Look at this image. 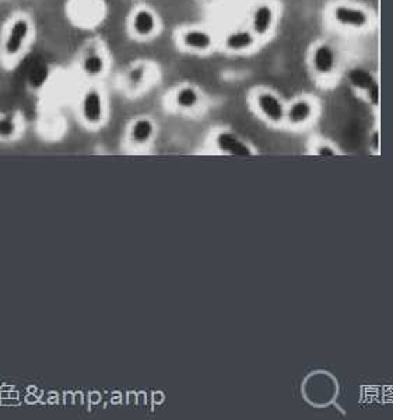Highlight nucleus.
Returning a JSON list of instances; mask_svg holds the SVG:
<instances>
[{
  "label": "nucleus",
  "instance_id": "obj_1",
  "mask_svg": "<svg viewBox=\"0 0 393 420\" xmlns=\"http://www.w3.org/2000/svg\"><path fill=\"white\" fill-rule=\"evenodd\" d=\"M34 34V24L28 15L17 13L6 24L2 42H0V58L6 64L16 63L28 48Z\"/></svg>",
  "mask_w": 393,
  "mask_h": 420
},
{
  "label": "nucleus",
  "instance_id": "obj_2",
  "mask_svg": "<svg viewBox=\"0 0 393 420\" xmlns=\"http://www.w3.org/2000/svg\"><path fill=\"white\" fill-rule=\"evenodd\" d=\"M79 112L82 121L90 128H97L104 123L107 116V103L100 87L89 86L84 90L80 98Z\"/></svg>",
  "mask_w": 393,
  "mask_h": 420
},
{
  "label": "nucleus",
  "instance_id": "obj_3",
  "mask_svg": "<svg viewBox=\"0 0 393 420\" xmlns=\"http://www.w3.org/2000/svg\"><path fill=\"white\" fill-rule=\"evenodd\" d=\"M252 104L255 111L273 125H280L286 122V108L284 101L272 90L260 89L255 91L252 97Z\"/></svg>",
  "mask_w": 393,
  "mask_h": 420
},
{
  "label": "nucleus",
  "instance_id": "obj_4",
  "mask_svg": "<svg viewBox=\"0 0 393 420\" xmlns=\"http://www.w3.org/2000/svg\"><path fill=\"white\" fill-rule=\"evenodd\" d=\"M309 64L319 78H331L339 64L338 52L329 42L315 44L309 53Z\"/></svg>",
  "mask_w": 393,
  "mask_h": 420
},
{
  "label": "nucleus",
  "instance_id": "obj_5",
  "mask_svg": "<svg viewBox=\"0 0 393 420\" xmlns=\"http://www.w3.org/2000/svg\"><path fill=\"white\" fill-rule=\"evenodd\" d=\"M331 19L336 26L353 30L367 28L372 20L368 10L347 3H336L331 9Z\"/></svg>",
  "mask_w": 393,
  "mask_h": 420
},
{
  "label": "nucleus",
  "instance_id": "obj_6",
  "mask_svg": "<svg viewBox=\"0 0 393 420\" xmlns=\"http://www.w3.org/2000/svg\"><path fill=\"white\" fill-rule=\"evenodd\" d=\"M158 17L149 8H138L129 19V31L139 40H149L158 30Z\"/></svg>",
  "mask_w": 393,
  "mask_h": 420
},
{
  "label": "nucleus",
  "instance_id": "obj_7",
  "mask_svg": "<svg viewBox=\"0 0 393 420\" xmlns=\"http://www.w3.org/2000/svg\"><path fill=\"white\" fill-rule=\"evenodd\" d=\"M214 146L223 155L232 157H250L253 155L252 148L231 130H220L214 136Z\"/></svg>",
  "mask_w": 393,
  "mask_h": 420
},
{
  "label": "nucleus",
  "instance_id": "obj_8",
  "mask_svg": "<svg viewBox=\"0 0 393 420\" xmlns=\"http://www.w3.org/2000/svg\"><path fill=\"white\" fill-rule=\"evenodd\" d=\"M275 21H276V10L273 5L268 2H262L252 12L249 28L256 35L257 40L265 38L272 33L275 27Z\"/></svg>",
  "mask_w": 393,
  "mask_h": 420
},
{
  "label": "nucleus",
  "instance_id": "obj_9",
  "mask_svg": "<svg viewBox=\"0 0 393 420\" xmlns=\"http://www.w3.org/2000/svg\"><path fill=\"white\" fill-rule=\"evenodd\" d=\"M156 134V123L149 116H139L129 126L127 142L134 148L147 146Z\"/></svg>",
  "mask_w": 393,
  "mask_h": 420
},
{
  "label": "nucleus",
  "instance_id": "obj_10",
  "mask_svg": "<svg viewBox=\"0 0 393 420\" xmlns=\"http://www.w3.org/2000/svg\"><path fill=\"white\" fill-rule=\"evenodd\" d=\"M179 42L185 49L194 52H208L214 45L213 35L205 28H188L181 33Z\"/></svg>",
  "mask_w": 393,
  "mask_h": 420
},
{
  "label": "nucleus",
  "instance_id": "obj_11",
  "mask_svg": "<svg viewBox=\"0 0 393 420\" xmlns=\"http://www.w3.org/2000/svg\"><path fill=\"white\" fill-rule=\"evenodd\" d=\"M316 107L312 100L301 97L294 100L286 108V122L291 126H304L312 121L315 116Z\"/></svg>",
  "mask_w": 393,
  "mask_h": 420
},
{
  "label": "nucleus",
  "instance_id": "obj_12",
  "mask_svg": "<svg viewBox=\"0 0 393 420\" xmlns=\"http://www.w3.org/2000/svg\"><path fill=\"white\" fill-rule=\"evenodd\" d=\"M107 66H108L107 58L98 49H93V51L86 52L82 56L80 63H79L80 72L87 79H100L105 73Z\"/></svg>",
  "mask_w": 393,
  "mask_h": 420
},
{
  "label": "nucleus",
  "instance_id": "obj_13",
  "mask_svg": "<svg viewBox=\"0 0 393 420\" xmlns=\"http://www.w3.org/2000/svg\"><path fill=\"white\" fill-rule=\"evenodd\" d=\"M257 42L256 35L250 28H238L230 31L224 38V48L232 53H241L250 51Z\"/></svg>",
  "mask_w": 393,
  "mask_h": 420
},
{
  "label": "nucleus",
  "instance_id": "obj_14",
  "mask_svg": "<svg viewBox=\"0 0 393 420\" xmlns=\"http://www.w3.org/2000/svg\"><path fill=\"white\" fill-rule=\"evenodd\" d=\"M201 100H202V97H201L199 90L193 87V86H190V85H185V86L178 87L174 93V97H172L174 105L178 110H182V111L194 110L196 107L201 104Z\"/></svg>",
  "mask_w": 393,
  "mask_h": 420
},
{
  "label": "nucleus",
  "instance_id": "obj_15",
  "mask_svg": "<svg viewBox=\"0 0 393 420\" xmlns=\"http://www.w3.org/2000/svg\"><path fill=\"white\" fill-rule=\"evenodd\" d=\"M149 72H150V67L147 63H145V62L135 63L127 70L126 76H125V85H126L127 90L134 91V93L139 91L146 85V82L149 79Z\"/></svg>",
  "mask_w": 393,
  "mask_h": 420
},
{
  "label": "nucleus",
  "instance_id": "obj_16",
  "mask_svg": "<svg viewBox=\"0 0 393 420\" xmlns=\"http://www.w3.org/2000/svg\"><path fill=\"white\" fill-rule=\"evenodd\" d=\"M347 80L351 85V87H354L357 91L361 93H365L375 82H378V79L369 72V70L360 66L350 69V72L347 73Z\"/></svg>",
  "mask_w": 393,
  "mask_h": 420
},
{
  "label": "nucleus",
  "instance_id": "obj_17",
  "mask_svg": "<svg viewBox=\"0 0 393 420\" xmlns=\"http://www.w3.org/2000/svg\"><path fill=\"white\" fill-rule=\"evenodd\" d=\"M20 133V121L16 114L0 115V140L10 142Z\"/></svg>",
  "mask_w": 393,
  "mask_h": 420
},
{
  "label": "nucleus",
  "instance_id": "obj_18",
  "mask_svg": "<svg viewBox=\"0 0 393 420\" xmlns=\"http://www.w3.org/2000/svg\"><path fill=\"white\" fill-rule=\"evenodd\" d=\"M338 153L339 152L335 149V146L331 145V143H327V142H319L313 148V155L320 156V157H333Z\"/></svg>",
  "mask_w": 393,
  "mask_h": 420
},
{
  "label": "nucleus",
  "instance_id": "obj_19",
  "mask_svg": "<svg viewBox=\"0 0 393 420\" xmlns=\"http://www.w3.org/2000/svg\"><path fill=\"white\" fill-rule=\"evenodd\" d=\"M365 97L368 100L369 104L379 107V101H381V87H379V82H375L365 93Z\"/></svg>",
  "mask_w": 393,
  "mask_h": 420
},
{
  "label": "nucleus",
  "instance_id": "obj_20",
  "mask_svg": "<svg viewBox=\"0 0 393 420\" xmlns=\"http://www.w3.org/2000/svg\"><path fill=\"white\" fill-rule=\"evenodd\" d=\"M371 146L376 150V152H379V146H381V134H379V130L376 129L374 133H372V136H371Z\"/></svg>",
  "mask_w": 393,
  "mask_h": 420
},
{
  "label": "nucleus",
  "instance_id": "obj_21",
  "mask_svg": "<svg viewBox=\"0 0 393 420\" xmlns=\"http://www.w3.org/2000/svg\"><path fill=\"white\" fill-rule=\"evenodd\" d=\"M203 2H212V0H203Z\"/></svg>",
  "mask_w": 393,
  "mask_h": 420
}]
</instances>
